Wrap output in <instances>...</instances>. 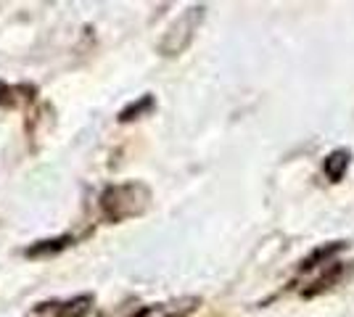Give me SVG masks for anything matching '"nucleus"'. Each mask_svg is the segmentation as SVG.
I'll return each instance as SVG.
<instances>
[{
	"mask_svg": "<svg viewBox=\"0 0 354 317\" xmlns=\"http://www.w3.org/2000/svg\"><path fill=\"white\" fill-rule=\"evenodd\" d=\"M151 206V191L143 182H117L101 191L98 196V220L119 225L124 220L143 217Z\"/></svg>",
	"mask_w": 354,
	"mask_h": 317,
	"instance_id": "nucleus-1",
	"label": "nucleus"
},
{
	"mask_svg": "<svg viewBox=\"0 0 354 317\" xmlns=\"http://www.w3.org/2000/svg\"><path fill=\"white\" fill-rule=\"evenodd\" d=\"M346 166H349V153L346 151H336L333 156H328V162H325V172H328V177L333 182H339L344 177V172H346Z\"/></svg>",
	"mask_w": 354,
	"mask_h": 317,
	"instance_id": "nucleus-8",
	"label": "nucleus"
},
{
	"mask_svg": "<svg viewBox=\"0 0 354 317\" xmlns=\"http://www.w3.org/2000/svg\"><path fill=\"white\" fill-rule=\"evenodd\" d=\"M95 307V296L90 294H80L72 299H48V302H37L32 307L27 317H90Z\"/></svg>",
	"mask_w": 354,
	"mask_h": 317,
	"instance_id": "nucleus-3",
	"label": "nucleus"
},
{
	"mask_svg": "<svg viewBox=\"0 0 354 317\" xmlns=\"http://www.w3.org/2000/svg\"><path fill=\"white\" fill-rule=\"evenodd\" d=\"M204 11H207L204 6H193V8H188L185 14L180 16L175 24L164 32L162 40H159V53H164V56H177V53H183L185 48L191 46L198 24L204 21Z\"/></svg>",
	"mask_w": 354,
	"mask_h": 317,
	"instance_id": "nucleus-2",
	"label": "nucleus"
},
{
	"mask_svg": "<svg viewBox=\"0 0 354 317\" xmlns=\"http://www.w3.org/2000/svg\"><path fill=\"white\" fill-rule=\"evenodd\" d=\"M77 243V236H59V238H45V241H35L32 246L24 249V257L30 259H45V257H56L64 249H69Z\"/></svg>",
	"mask_w": 354,
	"mask_h": 317,
	"instance_id": "nucleus-6",
	"label": "nucleus"
},
{
	"mask_svg": "<svg viewBox=\"0 0 354 317\" xmlns=\"http://www.w3.org/2000/svg\"><path fill=\"white\" fill-rule=\"evenodd\" d=\"M37 101V88L35 85H6L0 82V111H16V108H30Z\"/></svg>",
	"mask_w": 354,
	"mask_h": 317,
	"instance_id": "nucleus-5",
	"label": "nucleus"
},
{
	"mask_svg": "<svg viewBox=\"0 0 354 317\" xmlns=\"http://www.w3.org/2000/svg\"><path fill=\"white\" fill-rule=\"evenodd\" d=\"M196 307H198V299L183 296V299H169V302L146 304L130 317H188Z\"/></svg>",
	"mask_w": 354,
	"mask_h": 317,
	"instance_id": "nucleus-4",
	"label": "nucleus"
},
{
	"mask_svg": "<svg viewBox=\"0 0 354 317\" xmlns=\"http://www.w3.org/2000/svg\"><path fill=\"white\" fill-rule=\"evenodd\" d=\"M151 108H153V95H148V93H146V95H143L138 104H130L127 108H122V111H119V122L124 124V122L140 119V117H143V114H148Z\"/></svg>",
	"mask_w": 354,
	"mask_h": 317,
	"instance_id": "nucleus-7",
	"label": "nucleus"
}]
</instances>
